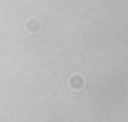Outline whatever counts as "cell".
Instances as JSON below:
<instances>
[{"mask_svg": "<svg viewBox=\"0 0 128 122\" xmlns=\"http://www.w3.org/2000/svg\"><path fill=\"white\" fill-rule=\"evenodd\" d=\"M32 28L38 30V22H36V20H30V22H28V30H32Z\"/></svg>", "mask_w": 128, "mask_h": 122, "instance_id": "7a4b0ae2", "label": "cell"}, {"mask_svg": "<svg viewBox=\"0 0 128 122\" xmlns=\"http://www.w3.org/2000/svg\"><path fill=\"white\" fill-rule=\"evenodd\" d=\"M68 84H70L72 90H82L84 88V76L82 74H72L68 78Z\"/></svg>", "mask_w": 128, "mask_h": 122, "instance_id": "6da1fadb", "label": "cell"}]
</instances>
